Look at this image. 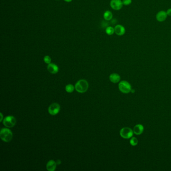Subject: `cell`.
<instances>
[{
	"instance_id": "cell-9",
	"label": "cell",
	"mask_w": 171,
	"mask_h": 171,
	"mask_svg": "<svg viewBox=\"0 0 171 171\" xmlns=\"http://www.w3.org/2000/svg\"><path fill=\"white\" fill-rule=\"evenodd\" d=\"M114 33L118 36H123L125 34V27L121 24L116 25L114 27Z\"/></svg>"
},
{
	"instance_id": "cell-2",
	"label": "cell",
	"mask_w": 171,
	"mask_h": 171,
	"mask_svg": "<svg viewBox=\"0 0 171 171\" xmlns=\"http://www.w3.org/2000/svg\"><path fill=\"white\" fill-rule=\"evenodd\" d=\"M0 137L2 141L5 142H9L13 138V133L8 128H3L0 131Z\"/></svg>"
},
{
	"instance_id": "cell-16",
	"label": "cell",
	"mask_w": 171,
	"mask_h": 171,
	"mask_svg": "<svg viewBox=\"0 0 171 171\" xmlns=\"http://www.w3.org/2000/svg\"><path fill=\"white\" fill-rule=\"evenodd\" d=\"M139 141L137 138L135 137H131L129 141V143L132 146H136L138 144Z\"/></svg>"
},
{
	"instance_id": "cell-7",
	"label": "cell",
	"mask_w": 171,
	"mask_h": 171,
	"mask_svg": "<svg viewBox=\"0 0 171 171\" xmlns=\"http://www.w3.org/2000/svg\"><path fill=\"white\" fill-rule=\"evenodd\" d=\"M60 110V106L59 104L54 103L51 104L48 108L49 113L52 115H55L59 113Z\"/></svg>"
},
{
	"instance_id": "cell-15",
	"label": "cell",
	"mask_w": 171,
	"mask_h": 171,
	"mask_svg": "<svg viewBox=\"0 0 171 171\" xmlns=\"http://www.w3.org/2000/svg\"><path fill=\"white\" fill-rule=\"evenodd\" d=\"M106 32L108 35H112L114 33V28L112 27V26H108L106 28Z\"/></svg>"
},
{
	"instance_id": "cell-10",
	"label": "cell",
	"mask_w": 171,
	"mask_h": 171,
	"mask_svg": "<svg viewBox=\"0 0 171 171\" xmlns=\"http://www.w3.org/2000/svg\"><path fill=\"white\" fill-rule=\"evenodd\" d=\"M133 133L135 135H139L143 133L144 131L143 125L141 124H137L134 127L133 129Z\"/></svg>"
},
{
	"instance_id": "cell-11",
	"label": "cell",
	"mask_w": 171,
	"mask_h": 171,
	"mask_svg": "<svg viewBox=\"0 0 171 171\" xmlns=\"http://www.w3.org/2000/svg\"><path fill=\"white\" fill-rule=\"evenodd\" d=\"M47 69L50 73L54 74L58 73V72L59 71V68L58 67V66L55 64L52 63L48 64Z\"/></svg>"
},
{
	"instance_id": "cell-23",
	"label": "cell",
	"mask_w": 171,
	"mask_h": 171,
	"mask_svg": "<svg viewBox=\"0 0 171 171\" xmlns=\"http://www.w3.org/2000/svg\"><path fill=\"white\" fill-rule=\"evenodd\" d=\"M64 1H65L66 2H67V3H70V2H72V0H64Z\"/></svg>"
},
{
	"instance_id": "cell-8",
	"label": "cell",
	"mask_w": 171,
	"mask_h": 171,
	"mask_svg": "<svg viewBox=\"0 0 171 171\" xmlns=\"http://www.w3.org/2000/svg\"><path fill=\"white\" fill-rule=\"evenodd\" d=\"M168 16L166 11L162 10L158 12L157 14H156V18L158 22H163L166 21Z\"/></svg>"
},
{
	"instance_id": "cell-5",
	"label": "cell",
	"mask_w": 171,
	"mask_h": 171,
	"mask_svg": "<svg viewBox=\"0 0 171 171\" xmlns=\"http://www.w3.org/2000/svg\"><path fill=\"white\" fill-rule=\"evenodd\" d=\"M3 123L6 127L8 128L13 127L16 125V119L13 116H8L3 119Z\"/></svg>"
},
{
	"instance_id": "cell-18",
	"label": "cell",
	"mask_w": 171,
	"mask_h": 171,
	"mask_svg": "<svg viewBox=\"0 0 171 171\" xmlns=\"http://www.w3.org/2000/svg\"><path fill=\"white\" fill-rule=\"evenodd\" d=\"M44 61L46 64H49L51 63V58L50 56L48 55H46L44 57Z\"/></svg>"
},
{
	"instance_id": "cell-13",
	"label": "cell",
	"mask_w": 171,
	"mask_h": 171,
	"mask_svg": "<svg viewBox=\"0 0 171 171\" xmlns=\"http://www.w3.org/2000/svg\"><path fill=\"white\" fill-rule=\"evenodd\" d=\"M56 162L54 161V160H50L47 164L46 168L48 171H54L56 170Z\"/></svg>"
},
{
	"instance_id": "cell-22",
	"label": "cell",
	"mask_w": 171,
	"mask_h": 171,
	"mask_svg": "<svg viewBox=\"0 0 171 171\" xmlns=\"http://www.w3.org/2000/svg\"><path fill=\"white\" fill-rule=\"evenodd\" d=\"M0 115H1V119H0V121L2 122L3 119V114L2 113L0 114Z\"/></svg>"
},
{
	"instance_id": "cell-17",
	"label": "cell",
	"mask_w": 171,
	"mask_h": 171,
	"mask_svg": "<svg viewBox=\"0 0 171 171\" xmlns=\"http://www.w3.org/2000/svg\"><path fill=\"white\" fill-rule=\"evenodd\" d=\"M75 88V87L72 84H68L66 86L65 90L66 92L68 93H72L73 92Z\"/></svg>"
},
{
	"instance_id": "cell-14",
	"label": "cell",
	"mask_w": 171,
	"mask_h": 171,
	"mask_svg": "<svg viewBox=\"0 0 171 171\" xmlns=\"http://www.w3.org/2000/svg\"><path fill=\"white\" fill-rule=\"evenodd\" d=\"M113 17V14L112 12L110 11H106V12L104 13V18L106 21H110L112 20Z\"/></svg>"
},
{
	"instance_id": "cell-3",
	"label": "cell",
	"mask_w": 171,
	"mask_h": 171,
	"mask_svg": "<svg viewBox=\"0 0 171 171\" xmlns=\"http://www.w3.org/2000/svg\"><path fill=\"white\" fill-rule=\"evenodd\" d=\"M118 89L119 91L125 94H129L131 92V86L129 82L126 80H123L119 82L118 84Z\"/></svg>"
},
{
	"instance_id": "cell-19",
	"label": "cell",
	"mask_w": 171,
	"mask_h": 171,
	"mask_svg": "<svg viewBox=\"0 0 171 171\" xmlns=\"http://www.w3.org/2000/svg\"><path fill=\"white\" fill-rule=\"evenodd\" d=\"M124 6H129L132 3V0H122Z\"/></svg>"
},
{
	"instance_id": "cell-1",
	"label": "cell",
	"mask_w": 171,
	"mask_h": 171,
	"mask_svg": "<svg viewBox=\"0 0 171 171\" xmlns=\"http://www.w3.org/2000/svg\"><path fill=\"white\" fill-rule=\"evenodd\" d=\"M89 87L88 82L84 79H81L77 82L75 86L76 90L79 93H84L87 92Z\"/></svg>"
},
{
	"instance_id": "cell-21",
	"label": "cell",
	"mask_w": 171,
	"mask_h": 171,
	"mask_svg": "<svg viewBox=\"0 0 171 171\" xmlns=\"http://www.w3.org/2000/svg\"><path fill=\"white\" fill-rule=\"evenodd\" d=\"M61 161L60 160H57V161H56L57 165H60V164H61Z\"/></svg>"
},
{
	"instance_id": "cell-20",
	"label": "cell",
	"mask_w": 171,
	"mask_h": 171,
	"mask_svg": "<svg viewBox=\"0 0 171 171\" xmlns=\"http://www.w3.org/2000/svg\"><path fill=\"white\" fill-rule=\"evenodd\" d=\"M167 14L168 16H171V8H169L167 10Z\"/></svg>"
},
{
	"instance_id": "cell-6",
	"label": "cell",
	"mask_w": 171,
	"mask_h": 171,
	"mask_svg": "<svg viewBox=\"0 0 171 171\" xmlns=\"http://www.w3.org/2000/svg\"><path fill=\"white\" fill-rule=\"evenodd\" d=\"M110 6L113 10L118 11L122 9L123 5L122 0H111Z\"/></svg>"
},
{
	"instance_id": "cell-4",
	"label": "cell",
	"mask_w": 171,
	"mask_h": 171,
	"mask_svg": "<svg viewBox=\"0 0 171 171\" xmlns=\"http://www.w3.org/2000/svg\"><path fill=\"white\" fill-rule=\"evenodd\" d=\"M119 134L122 138L124 139H129L133 137V129L130 127H124L122 128L119 131Z\"/></svg>"
},
{
	"instance_id": "cell-12",
	"label": "cell",
	"mask_w": 171,
	"mask_h": 171,
	"mask_svg": "<svg viewBox=\"0 0 171 171\" xmlns=\"http://www.w3.org/2000/svg\"><path fill=\"white\" fill-rule=\"evenodd\" d=\"M110 81L112 82V83H117L120 82L121 80V76L119 75L118 74L116 73H112L110 75Z\"/></svg>"
}]
</instances>
